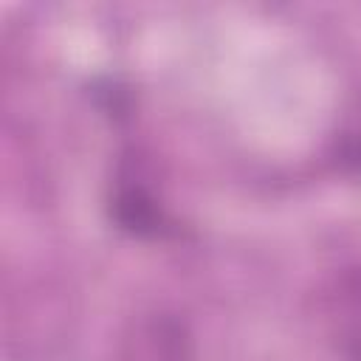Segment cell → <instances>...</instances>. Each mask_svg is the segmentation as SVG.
Wrapping results in <instances>:
<instances>
[{"instance_id":"3957f363","label":"cell","mask_w":361,"mask_h":361,"mask_svg":"<svg viewBox=\"0 0 361 361\" xmlns=\"http://www.w3.org/2000/svg\"><path fill=\"white\" fill-rule=\"evenodd\" d=\"M93 96L99 102V107L107 113V116H116V118H127L130 116V93L127 87H121L118 82L107 79L102 85H93Z\"/></svg>"},{"instance_id":"6da1fadb","label":"cell","mask_w":361,"mask_h":361,"mask_svg":"<svg viewBox=\"0 0 361 361\" xmlns=\"http://www.w3.org/2000/svg\"><path fill=\"white\" fill-rule=\"evenodd\" d=\"M110 217L133 237H164L169 234V220L155 197L141 183H121L110 200Z\"/></svg>"},{"instance_id":"7a4b0ae2","label":"cell","mask_w":361,"mask_h":361,"mask_svg":"<svg viewBox=\"0 0 361 361\" xmlns=\"http://www.w3.org/2000/svg\"><path fill=\"white\" fill-rule=\"evenodd\" d=\"M344 313H341V327H338V344L347 361H361V268L350 271L341 282L338 293Z\"/></svg>"},{"instance_id":"277c9868","label":"cell","mask_w":361,"mask_h":361,"mask_svg":"<svg viewBox=\"0 0 361 361\" xmlns=\"http://www.w3.org/2000/svg\"><path fill=\"white\" fill-rule=\"evenodd\" d=\"M338 164L353 172V175H361V138L358 135H347L338 141Z\"/></svg>"}]
</instances>
